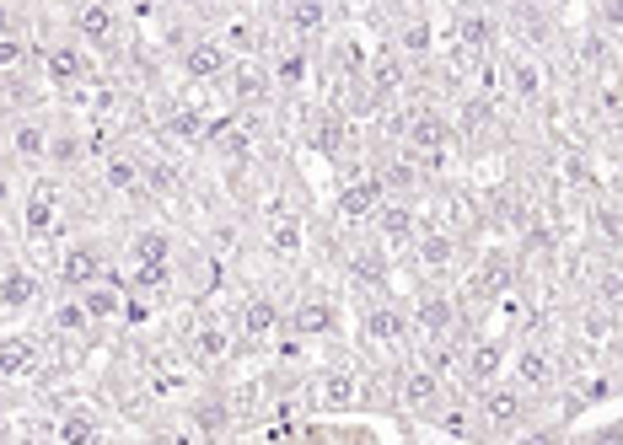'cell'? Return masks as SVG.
<instances>
[{"label": "cell", "mask_w": 623, "mask_h": 445, "mask_svg": "<svg viewBox=\"0 0 623 445\" xmlns=\"http://www.w3.org/2000/svg\"><path fill=\"white\" fill-rule=\"evenodd\" d=\"M478 418H484V429H500V435L522 429L527 424V386L490 382L484 386V403H478Z\"/></svg>", "instance_id": "cell-1"}, {"label": "cell", "mask_w": 623, "mask_h": 445, "mask_svg": "<svg viewBox=\"0 0 623 445\" xmlns=\"http://www.w3.org/2000/svg\"><path fill=\"white\" fill-rule=\"evenodd\" d=\"M408 323H414V333H419V338H431V344H436V338H452V333H457V323H463V300L431 290V296L408 312Z\"/></svg>", "instance_id": "cell-2"}, {"label": "cell", "mask_w": 623, "mask_h": 445, "mask_svg": "<svg viewBox=\"0 0 623 445\" xmlns=\"http://www.w3.org/2000/svg\"><path fill=\"white\" fill-rule=\"evenodd\" d=\"M92 49L76 38V43H49L43 49V76L55 81V87H81V81H92Z\"/></svg>", "instance_id": "cell-3"}, {"label": "cell", "mask_w": 623, "mask_h": 445, "mask_svg": "<svg viewBox=\"0 0 623 445\" xmlns=\"http://www.w3.org/2000/svg\"><path fill=\"white\" fill-rule=\"evenodd\" d=\"M312 403H317V408H328V414H349V408H360V376H355V370H344V365L317 370V382H312Z\"/></svg>", "instance_id": "cell-4"}, {"label": "cell", "mask_w": 623, "mask_h": 445, "mask_svg": "<svg viewBox=\"0 0 623 445\" xmlns=\"http://www.w3.org/2000/svg\"><path fill=\"white\" fill-rule=\"evenodd\" d=\"M231 43H220V38H199V43H188L184 49V76L188 81H226L231 76Z\"/></svg>", "instance_id": "cell-5"}, {"label": "cell", "mask_w": 623, "mask_h": 445, "mask_svg": "<svg viewBox=\"0 0 623 445\" xmlns=\"http://www.w3.org/2000/svg\"><path fill=\"white\" fill-rule=\"evenodd\" d=\"M408 327H414V323H408V312H404V306H393L387 296L372 300V306L360 312V333H366L372 344H382V349H398V344L408 338Z\"/></svg>", "instance_id": "cell-6"}, {"label": "cell", "mask_w": 623, "mask_h": 445, "mask_svg": "<svg viewBox=\"0 0 623 445\" xmlns=\"http://www.w3.org/2000/svg\"><path fill=\"white\" fill-rule=\"evenodd\" d=\"M446 392H441V376L419 359V365H408V370H398V403L404 408H414V414H436V408H446L441 403Z\"/></svg>", "instance_id": "cell-7"}, {"label": "cell", "mask_w": 623, "mask_h": 445, "mask_svg": "<svg viewBox=\"0 0 623 445\" xmlns=\"http://www.w3.org/2000/svg\"><path fill=\"white\" fill-rule=\"evenodd\" d=\"M49 140H55V129L43 119H28V113H17L11 129H6V150H11V161H49Z\"/></svg>", "instance_id": "cell-8"}, {"label": "cell", "mask_w": 623, "mask_h": 445, "mask_svg": "<svg viewBox=\"0 0 623 445\" xmlns=\"http://www.w3.org/2000/svg\"><path fill=\"white\" fill-rule=\"evenodd\" d=\"M387 199V182L382 178H360L339 188V199H334V215H339V226H360V220H372L376 205Z\"/></svg>", "instance_id": "cell-9"}, {"label": "cell", "mask_w": 623, "mask_h": 445, "mask_svg": "<svg viewBox=\"0 0 623 445\" xmlns=\"http://www.w3.org/2000/svg\"><path fill=\"white\" fill-rule=\"evenodd\" d=\"M38 370H43L38 338H28V333H6V338H0V376H6V382H32Z\"/></svg>", "instance_id": "cell-10"}, {"label": "cell", "mask_w": 623, "mask_h": 445, "mask_svg": "<svg viewBox=\"0 0 623 445\" xmlns=\"http://www.w3.org/2000/svg\"><path fill=\"white\" fill-rule=\"evenodd\" d=\"M505 290H511V253H500L495 247V253H484L478 268H473V279H467V300H473V306H478V300L490 306V300H500Z\"/></svg>", "instance_id": "cell-11"}, {"label": "cell", "mask_w": 623, "mask_h": 445, "mask_svg": "<svg viewBox=\"0 0 623 445\" xmlns=\"http://www.w3.org/2000/svg\"><path fill=\"white\" fill-rule=\"evenodd\" d=\"M76 38H81L87 49H108V43L119 38V11H113L108 0H81V6H76Z\"/></svg>", "instance_id": "cell-12"}, {"label": "cell", "mask_w": 623, "mask_h": 445, "mask_svg": "<svg viewBox=\"0 0 623 445\" xmlns=\"http://www.w3.org/2000/svg\"><path fill=\"white\" fill-rule=\"evenodd\" d=\"M55 215H60V182L38 178L28 188V199H22V231H28V237H43V231L55 226Z\"/></svg>", "instance_id": "cell-13"}, {"label": "cell", "mask_w": 623, "mask_h": 445, "mask_svg": "<svg viewBox=\"0 0 623 445\" xmlns=\"http://www.w3.org/2000/svg\"><path fill=\"white\" fill-rule=\"evenodd\" d=\"M349 279H355L366 296H387V290H393V279H387V241L355 247V258H349Z\"/></svg>", "instance_id": "cell-14"}, {"label": "cell", "mask_w": 623, "mask_h": 445, "mask_svg": "<svg viewBox=\"0 0 623 445\" xmlns=\"http://www.w3.org/2000/svg\"><path fill=\"white\" fill-rule=\"evenodd\" d=\"M290 327H296L301 338H334L344 323H339V306H334L328 296H307V300H296Z\"/></svg>", "instance_id": "cell-15"}, {"label": "cell", "mask_w": 623, "mask_h": 445, "mask_svg": "<svg viewBox=\"0 0 623 445\" xmlns=\"http://www.w3.org/2000/svg\"><path fill=\"white\" fill-rule=\"evenodd\" d=\"M43 296V279L28 264H0V312H28Z\"/></svg>", "instance_id": "cell-16"}, {"label": "cell", "mask_w": 623, "mask_h": 445, "mask_svg": "<svg viewBox=\"0 0 623 445\" xmlns=\"http://www.w3.org/2000/svg\"><path fill=\"white\" fill-rule=\"evenodd\" d=\"M81 296V306L92 312V323H125V306H129V296H125V285L119 279H92L87 290H76Z\"/></svg>", "instance_id": "cell-17"}, {"label": "cell", "mask_w": 623, "mask_h": 445, "mask_svg": "<svg viewBox=\"0 0 623 445\" xmlns=\"http://www.w3.org/2000/svg\"><path fill=\"white\" fill-rule=\"evenodd\" d=\"M457 43L473 49V55H484V49H495L500 43V17L490 6H467L463 17H457Z\"/></svg>", "instance_id": "cell-18"}, {"label": "cell", "mask_w": 623, "mask_h": 445, "mask_svg": "<svg viewBox=\"0 0 623 445\" xmlns=\"http://www.w3.org/2000/svg\"><path fill=\"white\" fill-rule=\"evenodd\" d=\"M463 370H467V382L484 392V386L500 382V370H505V344H500V338H478V344H467Z\"/></svg>", "instance_id": "cell-19"}, {"label": "cell", "mask_w": 623, "mask_h": 445, "mask_svg": "<svg viewBox=\"0 0 623 445\" xmlns=\"http://www.w3.org/2000/svg\"><path fill=\"white\" fill-rule=\"evenodd\" d=\"M92 279H102V258H97V247H87V241L65 247L60 253V285L65 290H87Z\"/></svg>", "instance_id": "cell-20"}, {"label": "cell", "mask_w": 623, "mask_h": 445, "mask_svg": "<svg viewBox=\"0 0 623 445\" xmlns=\"http://www.w3.org/2000/svg\"><path fill=\"white\" fill-rule=\"evenodd\" d=\"M264 247H269V258L296 264V258L307 253V226H301L296 215H275V220H269V231H264Z\"/></svg>", "instance_id": "cell-21"}, {"label": "cell", "mask_w": 623, "mask_h": 445, "mask_svg": "<svg viewBox=\"0 0 623 445\" xmlns=\"http://www.w3.org/2000/svg\"><path fill=\"white\" fill-rule=\"evenodd\" d=\"M376 231H382V241H387V247H408V241L419 237V215H414L408 205L382 199V205H376Z\"/></svg>", "instance_id": "cell-22"}, {"label": "cell", "mask_w": 623, "mask_h": 445, "mask_svg": "<svg viewBox=\"0 0 623 445\" xmlns=\"http://www.w3.org/2000/svg\"><path fill=\"white\" fill-rule=\"evenodd\" d=\"M404 60H408L404 49H393V55H382V60L366 65V81H372L376 102H393V97H398V87L408 81V65Z\"/></svg>", "instance_id": "cell-23"}, {"label": "cell", "mask_w": 623, "mask_h": 445, "mask_svg": "<svg viewBox=\"0 0 623 445\" xmlns=\"http://www.w3.org/2000/svg\"><path fill=\"white\" fill-rule=\"evenodd\" d=\"M511 382L527 386V392H548V386H554V359H548V349H516Z\"/></svg>", "instance_id": "cell-24"}, {"label": "cell", "mask_w": 623, "mask_h": 445, "mask_svg": "<svg viewBox=\"0 0 623 445\" xmlns=\"http://www.w3.org/2000/svg\"><path fill=\"white\" fill-rule=\"evenodd\" d=\"M414 253H419L425 274H446V268H452V258H457V237H452L446 226H436V231H419V237H414Z\"/></svg>", "instance_id": "cell-25"}, {"label": "cell", "mask_w": 623, "mask_h": 445, "mask_svg": "<svg viewBox=\"0 0 623 445\" xmlns=\"http://www.w3.org/2000/svg\"><path fill=\"white\" fill-rule=\"evenodd\" d=\"M231 102L237 108H258L264 97H269V70H258V65H248V60H237L231 65Z\"/></svg>", "instance_id": "cell-26"}, {"label": "cell", "mask_w": 623, "mask_h": 445, "mask_svg": "<svg viewBox=\"0 0 623 445\" xmlns=\"http://www.w3.org/2000/svg\"><path fill=\"white\" fill-rule=\"evenodd\" d=\"M280 327H285L280 300H248V306H243V333H248V338L264 344V338H275Z\"/></svg>", "instance_id": "cell-27"}, {"label": "cell", "mask_w": 623, "mask_h": 445, "mask_svg": "<svg viewBox=\"0 0 623 445\" xmlns=\"http://www.w3.org/2000/svg\"><path fill=\"white\" fill-rule=\"evenodd\" d=\"M102 435V424H97V414L92 408H65V418L55 424V441H65V445H87V441H97Z\"/></svg>", "instance_id": "cell-28"}, {"label": "cell", "mask_w": 623, "mask_h": 445, "mask_svg": "<svg viewBox=\"0 0 623 445\" xmlns=\"http://www.w3.org/2000/svg\"><path fill=\"white\" fill-rule=\"evenodd\" d=\"M188 355L199 359V365H220V359L231 355V333H226L220 323L199 327V333H194V344H188Z\"/></svg>", "instance_id": "cell-29"}, {"label": "cell", "mask_w": 623, "mask_h": 445, "mask_svg": "<svg viewBox=\"0 0 623 445\" xmlns=\"http://www.w3.org/2000/svg\"><path fill=\"white\" fill-rule=\"evenodd\" d=\"M129 253H135V264H172V237L161 226H146V231H135Z\"/></svg>", "instance_id": "cell-30"}, {"label": "cell", "mask_w": 623, "mask_h": 445, "mask_svg": "<svg viewBox=\"0 0 623 445\" xmlns=\"http://www.w3.org/2000/svg\"><path fill=\"white\" fill-rule=\"evenodd\" d=\"M102 182H108V188H119V194L140 188V156H129V150H119V156H102Z\"/></svg>", "instance_id": "cell-31"}, {"label": "cell", "mask_w": 623, "mask_h": 445, "mask_svg": "<svg viewBox=\"0 0 623 445\" xmlns=\"http://www.w3.org/2000/svg\"><path fill=\"white\" fill-rule=\"evenodd\" d=\"M323 28H328V0H296V6H290V32L317 38Z\"/></svg>", "instance_id": "cell-32"}, {"label": "cell", "mask_w": 623, "mask_h": 445, "mask_svg": "<svg viewBox=\"0 0 623 445\" xmlns=\"http://www.w3.org/2000/svg\"><path fill=\"white\" fill-rule=\"evenodd\" d=\"M307 146H317L323 156H334V150L344 146V119L339 113H317V119L307 123Z\"/></svg>", "instance_id": "cell-33"}, {"label": "cell", "mask_w": 623, "mask_h": 445, "mask_svg": "<svg viewBox=\"0 0 623 445\" xmlns=\"http://www.w3.org/2000/svg\"><path fill=\"white\" fill-rule=\"evenodd\" d=\"M32 108V87L17 70H0V113H28Z\"/></svg>", "instance_id": "cell-34"}, {"label": "cell", "mask_w": 623, "mask_h": 445, "mask_svg": "<svg viewBox=\"0 0 623 445\" xmlns=\"http://www.w3.org/2000/svg\"><path fill=\"white\" fill-rule=\"evenodd\" d=\"M49 323H55V333H70V338H81V333L92 327V312H87V306H81V296H76V300H60Z\"/></svg>", "instance_id": "cell-35"}, {"label": "cell", "mask_w": 623, "mask_h": 445, "mask_svg": "<svg viewBox=\"0 0 623 445\" xmlns=\"http://www.w3.org/2000/svg\"><path fill=\"white\" fill-rule=\"evenodd\" d=\"M135 290L140 296H167L172 290V264H135Z\"/></svg>", "instance_id": "cell-36"}, {"label": "cell", "mask_w": 623, "mask_h": 445, "mask_svg": "<svg viewBox=\"0 0 623 445\" xmlns=\"http://www.w3.org/2000/svg\"><path fill=\"white\" fill-rule=\"evenodd\" d=\"M87 156H92V146H87L81 135H55V140H49V161H55V167H76V161H87Z\"/></svg>", "instance_id": "cell-37"}, {"label": "cell", "mask_w": 623, "mask_h": 445, "mask_svg": "<svg viewBox=\"0 0 623 445\" xmlns=\"http://www.w3.org/2000/svg\"><path fill=\"white\" fill-rule=\"evenodd\" d=\"M398 49H404V55H425V49H431V22L414 17V22L398 32Z\"/></svg>", "instance_id": "cell-38"}, {"label": "cell", "mask_w": 623, "mask_h": 445, "mask_svg": "<svg viewBox=\"0 0 623 445\" xmlns=\"http://www.w3.org/2000/svg\"><path fill=\"white\" fill-rule=\"evenodd\" d=\"M275 76H280L285 87H301V81H307V55H301V49L280 55V60H275Z\"/></svg>", "instance_id": "cell-39"}, {"label": "cell", "mask_w": 623, "mask_h": 445, "mask_svg": "<svg viewBox=\"0 0 623 445\" xmlns=\"http://www.w3.org/2000/svg\"><path fill=\"white\" fill-rule=\"evenodd\" d=\"M28 65V43L17 32H0V70H22Z\"/></svg>", "instance_id": "cell-40"}, {"label": "cell", "mask_w": 623, "mask_h": 445, "mask_svg": "<svg viewBox=\"0 0 623 445\" xmlns=\"http://www.w3.org/2000/svg\"><path fill=\"white\" fill-rule=\"evenodd\" d=\"M511 81H516V91H527V97L543 87V76H537V65L532 60H511Z\"/></svg>", "instance_id": "cell-41"}, {"label": "cell", "mask_w": 623, "mask_h": 445, "mask_svg": "<svg viewBox=\"0 0 623 445\" xmlns=\"http://www.w3.org/2000/svg\"><path fill=\"white\" fill-rule=\"evenodd\" d=\"M151 317H156L151 300H129V306H125V323H129V327H146Z\"/></svg>", "instance_id": "cell-42"}, {"label": "cell", "mask_w": 623, "mask_h": 445, "mask_svg": "<svg viewBox=\"0 0 623 445\" xmlns=\"http://www.w3.org/2000/svg\"><path fill=\"white\" fill-rule=\"evenodd\" d=\"M602 28L623 32V0H602Z\"/></svg>", "instance_id": "cell-43"}, {"label": "cell", "mask_w": 623, "mask_h": 445, "mask_svg": "<svg viewBox=\"0 0 623 445\" xmlns=\"http://www.w3.org/2000/svg\"><path fill=\"white\" fill-rule=\"evenodd\" d=\"M602 300H623V274H607L602 279Z\"/></svg>", "instance_id": "cell-44"}, {"label": "cell", "mask_w": 623, "mask_h": 445, "mask_svg": "<svg viewBox=\"0 0 623 445\" xmlns=\"http://www.w3.org/2000/svg\"><path fill=\"white\" fill-rule=\"evenodd\" d=\"M0 32H17V11H11L6 0H0Z\"/></svg>", "instance_id": "cell-45"}, {"label": "cell", "mask_w": 623, "mask_h": 445, "mask_svg": "<svg viewBox=\"0 0 623 445\" xmlns=\"http://www.w3.org/2000/svg\"><path fill=\"white\" fill-rule=\"evenodd\" d=\"M463 6H490V0H463Z\"/></svg>", "instance_id": "cell-46"}, {"label": "cell", "mask_w": 623, "mask_h": 445, "mask_svg": "<svg viewBox=\"0 0 623 445\" xmlns=\"http://www.w3.org/2000/svg\"><path fill=\"white\" fill-rule=\"evenodd\" d=\"M0 392H6V376H0Z\"/></svg>", "instance_id": "cell-47"}]
</instances>
